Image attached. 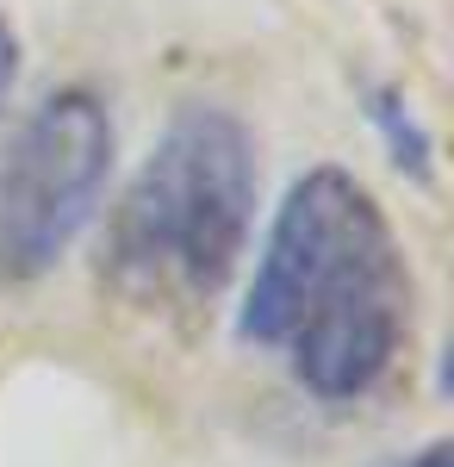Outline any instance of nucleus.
<instances>
[{"mask_svg":"<svg viewBox=\"0 0 454 467\" xmlns=\"http://www.w3.org/2000/svg\"><path fill=\"white\" fill-rule=\"evenodd\" d=\"M112 175V112L94 88L44 94L0 150V281L57 268Z\"/></svg>","mask_w":454,"mask_h":467,"instance_id":"nucleus-3","label":"nucleus"},{"mask_svg":"<svg viewBox=\"0 0 454 467\" xmlns=\"http://www.w3.org/2000/svg\"><path fill=\"white\" fill-rule=\"evenodd\" d=\"M237 337L274 349L324 405L367 399L411 337V268L367 181L317 162L286 187L255 255Z\"/></svg>","mask_w":454,"mask_h":467,"instance_id":"nucleus-1","label":"nucleus"},{"mask_svg":"<svg viewBox=\"0 0 454 467\" xmlns=\"http://www.w3.org/2000/svg\"><path fill=\"white\" fill-rule=\"evenodd\" d=\"M255 193V131L231 107H181L106 218V287L143 312L212 306L249 250Z\"/></svg>","mask_w":454,"mask_h":467,"instance_id":"nucleus-2","label":"nucleus"},{"mask_svg":"<svg viewBox=\"0 0 454 467\" xmlns=\"http://www.w3.org/2000/svg\"><path fill=\"white\" fill-rule=\"evenodd\" d=\"M13 81H19V37L6 26V13H0V107L13 100Z\"/></svg>","mask_w":454,"mask_h":467,"instance_id":"nucleus-4","label":"nucleus"},{"mask_svg":"<svg viewBox=\"0 0 454 467\" xmlns=\"http://www.w3.org/2000/svg\"><path fill=\"white\" fill-rule=\"evenodd\" d=\"M392 467H449V442H423L418 455H405V462H392Z\"/></svg>","mask_w":454,"mask_h":467,"instance_id":"nucleus-5","label":"nucleus"}]
</instances>
